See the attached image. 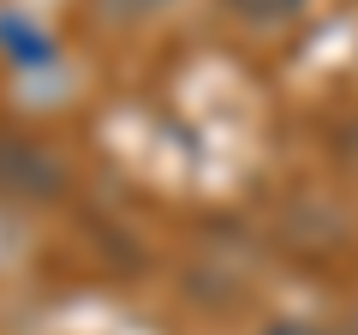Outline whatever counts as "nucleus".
I'll list each match as a JSON object with an SVG mask.
<instances>
[{
  "label": "nucleus",
  "instance_id": "nucleus-1",
  "mask_svg": "<svg viewBox=\"0 0 358 335\" xmlns=\"http://www.w3.org/2000/svg\"><path fill=\"white\" fill-rule=\"evenodd\" d=\"M54 186L48 150H36L30 138H0V192L6 198H36Z\"/></svg>",
  "mask_w": 358,
  "mask_h": 335
},
{
  "label": "nucleus",
  "instance_id": "nucleus-2",
  "mask_svg": "<svg viewBox=\"0 0 358 335\" xmlns=\"http://www.w3.org/2000/svg\"><path fill=\"white\" fill-rule=\"evenodd\" d=\"M305 0H227V13L245 18V25H287Z\"/></svg>",
  "mask_w": 358,
  "mask_h": 335
},
{
  "label": "nucleus",
  "instance_id": "nucleus-3",
  "mask_svg": "<svg viewBox=\"0 0 358 335\" xmlns=\"http://www.w3.org/2000/svg\"><path fill=\"white\" fill-rule=\"evenodd\" d=\"M268 335H322V329H310V323H275Z\"/></svg>",
  "mask_w": 358,
  "mask_h": 335
},
{
  "label": "nucleus",
  "instance_id": "nucleus-4",
  "mask_svg": "<svg viewBox=\"0 0 358 335\" xmlns=\"http://www.w3.org/2000/svg\"><path fill=\"white\" fill-rule=\"evenodd\" d=\"M131 6H155V0H131Z\"/></svg>",
  "mask_w": 358,
  "mask_h": 335
}]
</instances>
